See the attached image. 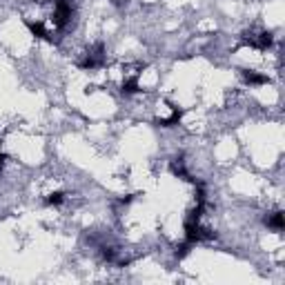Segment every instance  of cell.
I'll list each match as a JSON object with an SVG mask.
<instances>
[{
  "mask_svg": "<svg viewBox=\"0 0 285 285\" xmlns=\"http://www.w3.org/2000/svg\"><path fill=\"white\" fill-rule=\"evenodd\" d=\"M25 25H27L29 32H32V36H36V38H40V40H51L49 32H47L45 25H42L40 20H25Z\"/></svg>",
  "mask_w": 285,
  "mask_h": 285,
  "instance_id": "cell-4",
  "label": "cell"
},
{
  "mask_svg": "<svg viewBox=\"0 0 285 285\" xmlns=\"http://www.w3.org/2000/svg\"><path fill=\"white\" fill-rule=\"evenodd\" d=\"M102 256H105L107 261H114V250H109V247H105V252H102Z\"/></svg>",
  "mask_w": 285,
  "mask_h": 285,
  "instance_id": "cell-11",
  "label": "cell"
},
{
  "mask_svg": "<svg viewBox=\"0 0 285 285\" xmlns=\"http://www.w3.org/2000/svg\"><path fill=\"white\" fill-rule=\"evenodd\" d=\"M63 201H65V194H63V192H51L49 196L45 198V203H47V205H60Z\"/></svg>",
  "mask_w": 285,
  "mask_h": 285,
  "instance_id": "cell-9",
  "label": "cell"
},
{
  "mask_svg": "<svg viewBox=\"0 0 285 285\" xmlns=\"http://www.w3.org/2000/svg\"><path fill=\"white\" fill-rule=\"evenodd\" d=\"M183 114H185V109L172 107V114H169L167 118H159V120H156V125H159V127H174V125H178V123H180Z\"/></svg>",
  "mask_w": 285,
  "mask_h": 285,
  "instance_id": "cell-5",
  "label": "cell"
},
{
  "mask_svg": "<svg viewBox=\"0 0 285 285\" xmlns=\"http://www.w3.org/2000/svg\"><path fill=\"white\" fill-rule=\"evenodd\" d=\"M71 11H74L71 0H54V16H51L54 25L58 29H63L71 20Z\"/></svg>",
  "mask_w": 285,
  "mask_h": 285,
  "instance_id": "cell-1",
  "label": "cell"
},
{
  "mask_svg": "<svg viewBox=\"0 0 285 285\" xmlns=\"http://www.w3.org/2000/svg\"><path fill=\"white\" fill-rule=\"evenodd\" d=\"M102 63H105V45H102V42H96L81 63V69H96V67H100Z\"/></svg>",
  "mask_w": 285,
  "mask_h": 285,
  "instance_id": "cell-2",
  "label": "cell"
},
{
  "mask_svg": "<svg viewBox=\"0 0 285 285\" xmlns=\"http://www.w3.org/2000/svg\"><path fill=\"white\" fill-rule=\"evenodd\" d=\"M138 78L136 76H132V78H125V83H123V89H120V92H123L125 96H132V94H136L138 92Z\"/></svg>",
  "mask_w": 285,
  "mask_h": 285,
  "instance_id": "cell-8",
  "label": "cell"
},
{
  "mask_svg": "<svg viewBox=\"0 0 285 285\" xmlns=\"http://www.w3.org/2000/svg\"><path fill=\"white\" fill-rule=\"evenodd\" d=\"M3 167H5V154L0 151V172H3Z\"/></svg>",
  "mask_w": 285,
  "mask_h": 285,
  "instance_id": "cell-12",
  "label": "cell"
},
{
  "mask_svg": "<svg viewBox=\"0 0 285 285\" xmlns=\"http://www.w3.org/2000/svg\"><path fill=\"white\" fill-rule=\"evenodd\" d=\"M272 40H274V38H272V32H261L258 36H252L250 45L256 47V49H261V51H265V49H270V47H272Z\"/></svg>",
  "mask_w": 285,
  "mask_h": 285,
  "instance_id": "cell-3",
  "label": "cell"
},
{
  "mask_svg": "<svg viewBox=\"0 0 285 285\" xmlns=\"http://www.w3.org/2000/svg\"><path fill=\"white\" fill-rule=\"evenodd\" d=\"M265 223H268V227L276 229V232H281L285 221H283V212H274V214H270L268 218H265Z\"/></svg>",
  "mask_w": 285,
  "mask_h": 285,
  "instance_id": "cell-7",
  "label": "cell"
},
{
  "mask_svg": "<svg viewBox=\"0 0 285 285\" xmlns=\"http://www.w3.org/2000/svg\"><path fill=\"white\" fill-rule=\"evenodd\" d=\"M243 81H245L247 85H254V87H256V85H265V83L270 81V78L265 76V74H258V71L243 69Z\"/></svg>",
  "mask_w": 285,
  "mask_h": 285,
  "instance_id": "cell-6",
  "label": "cell"
},
{
  "mask_svg": "<svg viewBox=\"0 0 285 285\" xmlns=\"http://www.w3.org/2000/svg\"><path fill=\"white\" fill-rule=\"evenodd\" d=\"M190 247H192V243H187V241H185V243H183V245H180L178 250H176V256H178V258H183L185 254H190Z\"/></svg>",
  "mask_w": 285,
  "mask_h": 285,
  "instance_id": "cell-10",
  "label": "cell"
}]
</instances>
